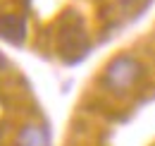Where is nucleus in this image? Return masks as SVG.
I'll use <instances>...</instances> for the list:
<instances>
[{"label": "nucleus", "instance_id": "1", "mask_svg": "<svg viewBox=\"0 0 155 146\" xmlns=\"http://www.w3.org/2000/svg\"><path fill=\"white\" fill-rule=\"evenodd\" d=\"M60 53L64 57V62H79L81 57L88 53V38L84 31V24L77 15L62 22V31H60Z\"/></svg>", "mask_w": 155, "mask_h": 146}, {"label": "nucleus", "instance_id": "2", "mask_svg": "<svg viewBox=\"0 0 155 146\" xmlns=\"http://www.w3.org/2000/svg\"><path fill=\"white\" fill-rule=\"evenodd\" d=\"M138 77H141V65L136 62L131 55H122V57H115L107 65V70H105V84L122 91V89H129Z\"/></svg>", "mask_w": 155, "mask_h": 146}, {"label": "nucleus", "instance_id": "3", "mask_svg": "<svg viewBox=\"0 0 155 146\" xmlns=\"http://www.w3.org/2000/svg\"><path fill=\"white\" fill-rule=\"evenodd\" d=\"M0 36L19 46L26 36V19L21 15H2L0 17Z\"/></svg>", "mask_w": 155, "mask_h": 146}, {"label": "nucleus", "instance_id": "4", "mask_svg": "<svg viewBox=\"0 0 155 146\" xmlns=\"http://www.w3.org/2000/svg\"><path fill=\"white\" fill-rule=\"evenodd\" d=\"M19 146H48V134L41 127H24L19 134Z\"/></svg>", "mask_w": 155, "mask_h": 146}, {"label": "nucleus", "instance_id": "5", "mask_svg": "<svg viewBox=\"0 0 155 146\" xmlns=\"http://www.w3.org/2000/svg\"><path fill=\"white\" fill-rule=\"evenodd\" d=\"M131 2H134V0H122V5H131Z\"/></svg>", "mask_w": 155, "mask_h": 146}, {"label": "nucleus", "instance_id": "6", "mask_svg": "<svg viewBox=\"0 0 155 146\" xmlns=\"http://www.w3.org/2000/svg\"><path fill=\"white\" fill-rule=\"evenodd\" d=\"M0 67H5V57L2 55H0Z\"/></svg>", "mask_w": 155, "mask_h": 146}]
</instances>
